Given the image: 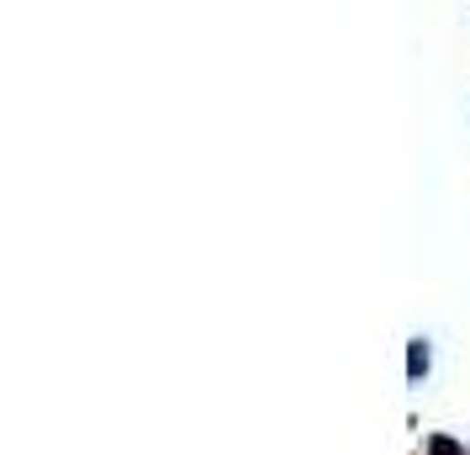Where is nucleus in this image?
<instances>
[{"mask_svg": "<svg viewBox=\"0 0 470 455\" xmlns=\"http://www.w3.org/2000/svg\"><path fill=\"white\" fill-rule=\"evenodd\" d=\"M423 365H428V350H423V339H418V344H413V376H418Z\"/></svg>", "mask_w": 470, "mask_h": 455, "instance_id": "f257e3e1", "label": "nucleus"}]
</instances>
